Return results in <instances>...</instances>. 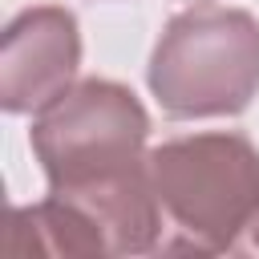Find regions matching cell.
<instances>
[{
    "instance_id": "cell-1",
    "label": "cell",
    "mask_w": 259,
    "mask_h": 259,
    "mask_svg": "<svg viewBox=\"0 0 259 259\" xmlns=\"http://www.w3.org/2000/svg\"><path fill=\"white\" fill-rule=\"evenodd\" d=\"M150 113L134 89L85 77L53 97L28 130L49 194L81 206L105 235L109 255L162 247V202L150 178Z\"/></svg>"
},
{
    "instance_id": "cell-4",
    "label": "cell",
    "mask_w": 259,
    "mask_h": 259,
    "mask_svg": "<svg viewBox=\"0 0 259 259\" xmlns=\"http://www.w3.org/2000/svg\"><path fill=\"white\" fill-rule=\"evenodd\" d=\"M81 65V28L69 8L40 4L8 20L0 36V105L4 113H40L61 97Z\"/></svg>"
},
{
    "instance_id": "cell-2",
    "label": "cell",
    "mask_w": 259,
    "mask_h": 259,
    "mask_svg": "<svg viewBox=\"0 0 259 259\" xmlns=\"http://www.w3.org/2000/svg\"><path fill=\"white\" fill-rule=\"evenodd\" d=\"M150 178L174 239L162 251L255 255L259 150L243 134H190L150 150Z\"/></svg>"
},
{
    "instance_id": "cell-3",
    "label": "cell",
    "mask_w": 259,
    "mask_h": 259,
    "mask_svg": "<svg viewBox=\"0 0 259 259\" xmlns=\"http://www.w3.org/2000/svg\"><path fill=\"white\" fill-rule=\"evenodd\" d=\"M166 117H235L259 93V20L243 8L194 4L166 20L150 69Z\"/></svg>"
},
{
    "instance_id": "cell-5",
    "label": "cell",
    "mask_w": 259,
    "mask_h": 259,
    "mask_svg": "<svg viewBox=\"0 0 259 259\" xmlns=\"http://www.w3.org/2000/svg\"><path fill=\"white\" fill-rule=\"evenodd\" d=\"M8 251L12 255H109L101 227L81 206L57 198V194L12 210Z\"/></svg>"
}]
</instances>
